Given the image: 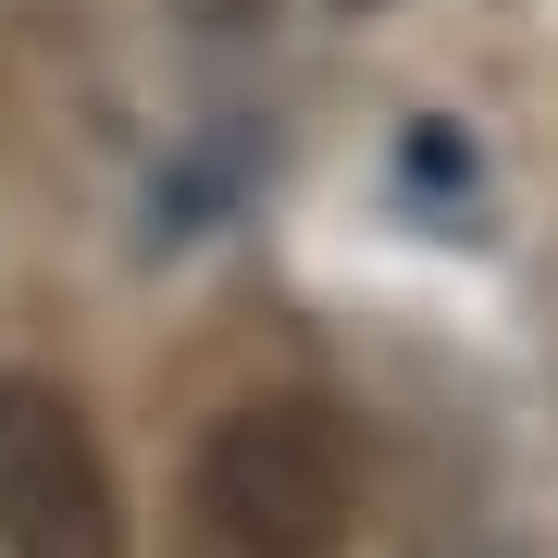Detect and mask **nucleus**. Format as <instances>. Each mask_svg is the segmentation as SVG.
<instances>
[{
    "label": "nucleus",
    "instance_id": "obj_1",
    "mask_svg": "<svg viewBox=\"0 0 558 558\" xmlns=\"http://www.w3.org/2000/svg\"><path fill=\"white\" fill-rule=\"evenodd\" d=\"M348 521H360V447L299 385L236 398L186 447L174 558H348Z\"/></svg>",
    "mask_w": 558,
    "mask_h": 558
},
{
    "label": "nucleus",
    "instance_id": "obj_2",
    "mask_svg": "<svg viewBox=\"0 0 558 558\" xmlns=\"http://www.w3.org/2000/svg\"><path fill=\"white\" fill-rule=\"evenodd\" d=\"M0 546L13 558H124L112 447L50 373H0Z\"/></svg>",
    "mask_w": 558,
    "mask_h": 558
}]
</instances>
